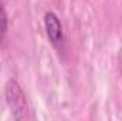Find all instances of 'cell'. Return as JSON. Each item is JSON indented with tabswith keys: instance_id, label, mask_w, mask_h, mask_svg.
I'll return each mask as SVG.
<instances>
[{
	"instance_id": "cell-2",
	"label": "cell",
	"mask_w": 122,
	"mask_h": 121,
	"mask_svg": "<svg viewBox=\"0 0 122 121\" xmlns=\"http://www.w3.org/2000/svg\"><path fill=\"white\" fill-rule=\"evenodd\" d=\"M43 22H44V29H46V34L50 44L54 47V50L58 54H62L65 50V36H64V29H62L60 17L54 11H46Z\"/></svg>"
},
{
	"instance_id": "cell-1",
	"label": "cell",
	"mask_w": 122,
	"mask_h": 121,
	"mask_svg": "<svg viewBox=\"0 0 122 121\" xmlns=\"http://www.w3.org/2000/svg\"><path fill=\"white\" fill-rule=\"evenodd\" d=\"M4 100L7 107L10 108L11 116L16 120H27L30 118V107L27 101V95L21 88L20 83L14 78L7 80L4 86Z\"/></svg>"
},
{
	"instance_id": "cell-3",
	"label": "cell",
	"mask_w": 122,
	"mask_h": 121,
	"mask_svg": "<svg viewBox=\"0 0 122 121\" xmlns=\"http://www.w3.org/2000/svg\"><path fill=\"white\" fill-rule=\"evenodd\" d=\"M9 30V19H7V11L4 9V3L3 0H0V46L3 44V41L6 40Z\"/></svg>"
}]
</instances>
